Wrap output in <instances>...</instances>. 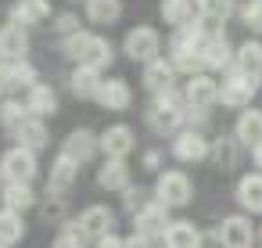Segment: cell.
Listing matches in <instances>:
<instances>
[{
	"mask_svg": "<svg viewBox=\"0 0 262 248\" xmlns=\"http://www.w3.org/2000/svg\"><path fill=\"white\" fill-rule=\"evenodd\" d=\"M26 119H29V108H26L22 101H15V97H11V101L0 105V126H4V130H11V133H15Z\"/></svg>",
	"mask_w": 262,
	"mask_h": 248,
	"instance_id": "d6a6232c",
	"label": "cell"
},
{
	"mask_svg": "<svg viewBox=\"0 0 262 248\" xmlns=\"http://www.w3.org/2000/svg\"><path fill=\"white\" fill-rule=\"evenodd\" d=\"M208 151H212V144H208L198 130H183V133H176V140H172V155H176L180 162H201V158H208Z\"/></svg>",
	"mask_w": 262,
	"mask_h": 248,
	"instance_id": "8fae6325",
	"label": "cell"
},
{
	"mask_svg": "<svg viewBox=\"0 0 262 248\" xmlns=\"http://www.w3.org/2000/svg\"><path fill=\"white\" fill-rule=\"evenodd\" d=\"M26 234V223H22V212H11V209H0V244H15L22 241Z\"/></svg>",
	"mask_w": 262,
	"mask_h": 248,
	"instance_id": "f546056e",
	"label": "cell"
},
{
	"mask_svg": "<svg viewBox=\"0 0 262 248\" xmlns=\"http://www.w3.org/2000/svg\"><path fill=\"white\" fill-rule=\"evenodd\" d=\"M251 158H255V166L262 169V144H258V148H251Z\"/></svg>",
	"mask_w": 262,
	"mask_h": 248,
	"instance_id": "ab89813d",
	"label": "cell"
},
{
	"mask_svg": "<svg viewBox=\"0 0 262 248\" xmlns=\"http://www.w3.org/2000/svg\"><path fill=\"white\" fill-rule=\"evenodd\" d=\"M155 194L165 209H180V205H190V194H194V183L187 180V173H176V169H165L155 183Z\"/></svg>",
	"mask_w": 262,
	"mask_h": 248,
	"instance_id": "277c9868",
	"label": "cell"
},
{
	"mask_svg": "<svg viewBox=\"0 0 262 248\" xmlns=\"http://www.w3.org/2000/svg\"><path fill=\"white\" fill-rule=\"evenodd\" d=\"M205 22H226L233 15V0H194Z\"/></svg>",
	"mask_w": 262,
	"mask_h": 248,
	"instance_id": "836d02e7",
	"label": "cell"
},
{
	"mask_svg": "<svg viewBox=\"0 0 262 248\" xmlns=\"http://www.w3.org/2000/svg\"><path fill=\"white\" fill-rule=\"evenodd\" d=\"M162 244L165 248H201V230L194 223H187V219H176V223L165 226Z\"/></svg>",
	"mask_w": 262,
	"mask_h": 248,
	"instance_id": "e0dca14e",
	"label": "cell"
},
{
	"mask_svg": "<svg viewBox=\"0 0 262 248\" xmlns=\"http://www.w3.org/2000/svg\"><path fill=\"white\" fill-rule=\"evenodd\" d=\"M172 76H176V69H172V61H165V58H155V61L144 65V87H147L151 94L172 90Z\"/></svg>",
	"mask_w": 262,
	"mask_h": 248,
	"instance_id": "ac0fdd59",
	"label": "cell"
},
{
	"mask_svg": "<svg viewBox=\"0 0 262 248\" xmlns=\"http://www.w3.org/2000/svg\"><path fill=\"white\" fill-rule=\"evenodd\" d=\"M86 18L97 26H112L122 18V0H86Z\"/></svg>",
	"mask_w": 262,
	"mask_h": 248,
	"instance_id": "83f0119b",
	"label": "cell"
},
{
	"mask_svg": "<svg viewBox=\"0 0 262 248\" xmlns=\"http://www.w3.org/2000/svg\"><path fill=\"white\" fill-rule=\"evenodd\" d=\"M0 248H8V244H0Z\"/></svg>",
	"mask_w": 262,
	"mask_h": 248,
	"instance_id": "b9f144b4",
	"label": "cell"
},
{
	"mask_svg": "<svg viewBox=\"0 0 262 248\" xmlns=\"http://www.w3.org/2000/svg\"><path fill=\"white\" fill-rule=\"evenodd\" d=\"M126 248H155V241H151V237H140V234H133V237L126 241Z\"/></svg>",
	"mask_w": 262,
	"mask_h": 248,
	"instance_id": "f35d334b",
	"label": "cell"
},
{
	"mask_svg": "<svg viewBox=\"0 0 262 248\" xmlns=\"http://www.w3.org/2000/svg\"><path fill=\"white\" fill-rule=\"evenodd\" d=\"M101 151L108 155V158H126L129 151H133V130L129 126H108L104 133H101Z\"/></svg>",
	"mask_w": 262,
	"mask_h": 248,
	"instance_id": "2e32d148",
	"label": "cell"
},
{
	"mask_svg": "<svg viewBox=\"0 0 262 248\" xmlns=\"http://www.w3.org/2000/svg\"><path fill=\"white\" fill-rule=\"evenodd\" d=\"M233 65H237V69H244V72L262 76V44H255V40L241 44V47H237V54H233Z\"/></svg>",
	"mask_w": 262,
	"mask_h": 248,
	"instance_id": "1f68e13d",
	"label": "cell"
},
{
	"mask_svg": "<svg viewBox=\"0 0 262 248\" xmlns=\"http://www.w3.org/2000/svg\"><path fill=\"white\" fill-rule=\"evenodd\" d=\"M255 90H258V76H255V72H244V69H237V65H230V72H226V79H223V87H219V101L230 105V108H244V105H251Z\"/></svg>",
	"mask_w": 262,
	"mask_h": 248,
	"instance_id": "7a4b0ae2",
	"label": "cell"
},
{
	"mask_svg": "<svg viewBox=\"0 0 262 248\" xmlns=\"http://www.w3.org/2000/svg\"><path fill=\"white\" fill-rule=\"evenodd\" d=\"M112 223H115V216L104 209V205H90L83 216H79V230H83V237L86 241H101L104 234H112Z\"/></svg>",
	"mask_w": 262,
	"mask_h": 248,
	"instance_id": "9a60e30c",
	"label": "cell"
},
{
	"mask_svg": "<svg viewBox=\"0 0 262 248\" xmlns=\"http://www.w3.org/2000/svg\"><path fill=\"white\" fill-rule=\"evenodd\" d=\"M36 169H40V166H36V151H29V148H22V144L8 148L4 158H0V176H4V180H15V183H33Z\"/></svg>",
	"mask_w": 262,
	"mask_h": 248,
	"instance_id": "3957f363",
	"label": "cell"
},
{
	"mask_svg": "<svg viewBox=\"0 0 262 248\" xmlns=\"http://www.w3.org/2000/svg\"><path fill=\"white\" fill-rule=\"evenodd\" d=\"M58 33H65V36L79 33V18H76V15H61V18H58Z\"/></svg>",
	"mask_w": 262,
	"mask_h": 248,
	"instance_id": "8d00e7d4",
	"label": "cell"
},
{
	"mask_svg": "<svg viewBox=\"0 0 262 248\" xmlns=\"http://www.w3.org/2000/svg\"><path fill=\"white\" fill-rule=\"evenodd\" d=\"M61 51H65L76 65H90V69H97V72L115 61L112 44H108L104 36H94V33H72V36H65Z\"/></svg>",
	"mask_w": 262,
	"mask_h": 248,
	"instance_id": "6da1fadb",
	"label": "cell"
},
{
	"mask_svg": "<svg viewBox=\"0 0 262 248\" xmlns=\"http://www.w3.org/2000/svg\"><path fill=\"white\" fill-rule=\"evenodd\" d=\"M122 51H126V58H133V61L147 65V61H155V58H158V51H162V36H158L151 26H137V29H129V36H126Z\"/></svg>",
	"mask_w": 262,
	"mask_h": 248,
	"instance_id": "5b68a950",
	"label": "cell"
},
{
	"mask_svg": "<svg viewBox=\"0 0 262 248\" xmlns=\"http://www.w3.org/2000/svg\"><path fill=\"white\" fill-rule=\"evenodd\" d=\"M76 173H79V166H76L72 158L58 155V158H54V166H51V191H54V194L69 191V187L76 183Z\"/></svg>",
	"mask_w": 262,
	"mask_h": 248,
	"instance_id": "f1b7e54d",
	"label": "cell"
},
{
	"mask_svg": "<svg viewBox=\"0 0 262 248\" xmlns=\"http://www.w3.org/2000/svg\"><path fill=\"white\" fill-rule=\"evenodd\" d=\"M97 151H101V137H94L90 130H72V133L65 137V144H61V155H65V158H72L76 166L90 162Z\"/></svg>",
	"mask_w": 262,
	"mask_h": 248,
	"instance_id": "9c48e42d",
	"label": "cell"
},
{
	"mask_svg": "<svg viewBox=\"0 0 262 248\" xmlns=\"http://www.w3.org/2000/svg\"><path fill=\"white\" fill-rule=\"evenodd\" d=\"M165 226H169V219H165V205L162 201H147V205H140V212H137V234L140 237H162L165 234Z\"/></svg>",
	"mask_w": 262,
	"mask_h": 248,
	"instance_id": "5bb4252c",
	"label": "cell"
},
{
	"mask_svg": "<svg viewBox=\"0 0 262 248\" xmlns=\"http://www.w3.org/2000/svg\"><path fill=\"white\" fill-rule=\"evenodd\" d=\"M15 140L22 144V148H29V151H40V148H47V126H43V119H36V115H29L18 130H15Z\"/></svg>",
	"mask_w": 262,
	"mask_h": 248,
	"instance_id": "d4e9b609",
	"label": "cell"
},
{
	"mask_svg": "<svg viewBox=\"0 0 262 248\" xmlns=\"http://www.w3.org/2000/svg\"><path fill=\"white\" fill-rule=\"evenodd\" d=\"M0 105H4V87H0Z\"/></svg>",
	"mask_w": 262,
	"mask_h": 248,
	"instance_id": "60d3db41",
	"label": "cell"
},
{
	"mask_svg": "<svg viewBox=\"0 0 262 248\" xmlns=\"http://www.w3.org/2000/svg\"><path fill=\"white\" fill-rule=\"evenodd\" d=\"M97 101L112 112H126L133 94H129V83L126 79H101V90H97Z\"/></svg>",
	"mask_w": 262,
	"mask_h": 248,
	"instance_id": "d6986e66",
	"label": "cell"
},
{
	"mask_svg": "<svg viewBox=\"0 0 262 248\" xmlns=\"http://www.w3.org/2000/svg\"><path fill=\"white\" fill-rule=\"evenodd\" d=\"M29 51V33L15 22H8L0 29V61H22Z\"/></svg>",
	"mask_w": 262,
	"mask_h": 248,
	"instance_id": "7c38bea8",
	"label": "cell"
},
{
	"mask_svg": "<svg viewBox=\"0 0 262 248\" xmlns=\"http://www.w3.org/2000/svg\"><path fill=\"white\" fill-rule=\"evenodd\" d=\"M237 140L248 144V148H258L262 144V112L258 108H244L237 115Z\"/></svg>",
	"mask_w": 262,
	"mask_h": 248,
	"instance_id": "7402d4cb",
	"label": "cell"
},
{
	"mask_svg": "<svg viewBox=\"0 0 262 248\" xmlns=\"http://www.w3.org/2000/svg\"><path fill=\"white\" fill-rule=\"evenodd\" d=\"M69 87H72L76 97H97V90H101V72L90 69V65H76V72L69 76Z\"/></svg>",
	"mask_w": 262,
	"mask_h": 248,
	"instance_id": "cb8c5ba5",
	"label": "cell"
},
{
	"mask_svg": "<svg viewBox=\"0 0 262 248\" xmlns=\"http://www.w3.org/2000/svg\"><path fill=\"white\" fill-rule=\"evenodd\" d=\"M94 248H126V241H122V237H115V234H104Z\"/></svg>",
	"mask_w": 262,
	"mask_h": 248,
	"instance_id": "74e56055",
	"label": "cell"
},
{
	"mask_svg": "<svg viewBox=\"0 0 262 248\" xmlns=\"http://www.w3.org/2000/svg\"><path fill=\"white\" fill-rule=\"evenodd\" d=\"M183 94H187V105H190L194 112H205L208 105L219 101V83H215L212 76H201V72H198V76L187 79V90H183Z\"/></svg>",
	"mask_w": 262,
	"mask_h": 248,
	"instance_id": "30bf717a",
	"label": "cell"
},
{
	"mask_svg": "<svg viewBox=\"0 0 262 248\" xmlns=\"http://www.w3.org/2000/svg\"><path fill=\"white\" fill-rule=\"evenodd\" d=\"M215 237H219L223 248H251V241H255V226H251L248 216H226V219L219 223Z\"/></svg>",
	"mask_w": 262,
	"mask_h": 248,
	"instance_id": "8992f818",
	"label": "cell"
},
{
	"mask_svg": "<svg viewBox=\"0 0 262 248\" xmlns=\"http://www.w3.org/2000/svg\"><path fill=\"white\" fill-rule=\"evenodd\" d=\"M162 18L183 29L187 22H194V0H162Z\"/></svg>",
	"mask_w": 262,
	"mask_h": 248,
	"instance_id": "4dcf8cb0",
	"label": "cell"
},
{
	"mask_svg": "<svg viewBox=\"0 0 262 248\" xmlns=\"http://www.w3.org/2000/svg\"><path fill=\"white\" fill-rule=\"evenodd\" d=\"M155 97H158V101H155V108H151V126H155L158 133L176 130V126H180V119H183V108H180L176 94H172V90H165V94H155Z\"/></svg>",
	"mask_w": 262,
	"mask_h": 248,
	"instance_id": "ba28073f",
	"label": "cell"
},
{
	"mask_svg": "<svg viewBox=\"0 0 262 248\" xmlns=\"http://www.w3.org/2000/svg\"><path fill=\"white\" fill-rule=\"evenodd\" d=\"M54 248H86V237H83V230L72 223V226H65V230L54 237Z\"/></svg>",
	"mask_w": 262,
	"mask_h": 248,
	"instance_id": "e575fe53",
	"label": "cell"
},
{
	"mask_svg": "<svg viewBox=\"0 0 262 248\" xmlns=\"http://www.w3.org/2000/svg\"><path fill=\"white\" fill-rule=\"evenodd\" d=\"M26 108H29V115L43 119V115H51V112L58 108V97H54V90H51V87L36 83V87L26 94Z\"/></svg>",
	"mask_w": 262,
	"mask_h": 248,
	"instance_id": "4316f807",
	"label": "cell"
},
{
	"mask_svg": "<svg viewBox=\"0 0 262 248\" xmlns=\"http://www.w3.org/2000/svg\"><path fill=\"white\" fill-rule=\"evenodd\" d=\"M237 201L248 212H262V173H248L237 183Z\"/></svg>",
	"mask_w": 262,
	"mask_h": 248,
	"instance_id": "603a6c76",
	"label": "cell"
},
{
	"mask_svg": "<svg viewBox=\"0 0 262 248\" xmlns=\"http://www.w3.org/2000/svg\"><path fill=\"white\" fill-rule=\"evenodd\" d=\"M33 205H36L33 183H15V180L4 183V209H11V212H26V209H33Z\"/></svg>",
	"mask_w": 262,
	"mask_h": 248,
	"instance_id": "484cf974",
	"label": "cell"
},
{
	"mask_svg": "<svg viewBox=\"0 0 262 248\" xmlns=\"http://www.w3.org/2000/svg\"><path fill=\"white\" fill-rule=\"evenodd\" d=\"M244 22H248L251 33H262V0H251L244 8Z\"/></svg>",
	"mask_w": 262,
	"mask_h": 248,
	"instance_id": "d590c367",
	"label": "cell"
},
{
	"mask_svg": "<svg viewBox=\"0 0 262 248\" xmlns=\"http://www.w3.org/2000/svg\"><path fill=\"white\" fill-rule=\"evenodd\" d=\"M47 15H51V4H47V0H18V4L11 8V22L22 26V29L40 26Z\"/></svg>",
	"mask_w": 262,
	"mask_h": 248,
	"instance_id": "ffe728a7",
	"label": "cell"
},
{
	"mask_svg": "<svg viewBox=\"0 0 262 248\" xmlns=\"http://www.w3.org/2000/svg\"><path fill=\"white\" fill-rule=\"evenodd\" d=\"M97 183L104 191H126L129 187V166H126V158H108L97 169Z\"/></svg>",
	"mask_w": 262,
	"mask_h": 248,
	"instance_id": "44dd1931",
	"label": "cell"
},
{
	"mask_svg": "<svg viewBox=\"0 0 262 248\" xmlns=\"http://www.w3.org/2000/svg\"><path fill=\"white\" fill-rule=\"evenodd\" d=\"M201 65L205 69H230L233 65V54H230V44L223 33H208L201 40Z\"/></svg>",
	"mask_w": 262,
	"mask_h": 248,
	"instance_id": "4fadbf2b",
	"label": "cell"
},
{
	"mask_svg": "<svg viewBox=\"0 0 262 248\" xmlns=\"http://www.w3.org/2000/svg\"><path fill=\"white\" fill-rule=\"evenodd\" d=\"M40 79H36V69L29 61H4L0 65V87H4L8 94H18V90H33Z\"/></svg>",
	"mask_w": 262,
	"mask_h": 248,
	"instance_id": "52a82bcc",
	"label": "cell"
}]
</instances>
